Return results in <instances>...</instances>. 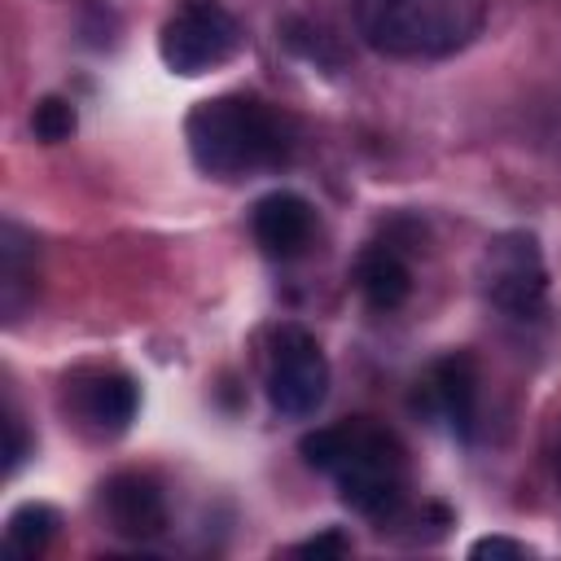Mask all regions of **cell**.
<instances>
[{"mask_svg": "<svg viewBox=\"0 0 561 561\" xmlns=\"http://www.w3.org/2000/svg\"><path fill=\"white\" fill-rule=\"evenodd\" d=\"M188 153L197 171L215 180H241L254 171L285 167L294 153V118L267 105L250 92H224L210 101H197L184 123Z\"/></svg>", "mask_w": 561, "mask_h": 561, "instance_id": "cell-1", "label": "cell"}, {"mask_svg": "<svg viewBox=\"0 0 561 561\" xmlns=\"http://www.w3.org/2000/svg\"><path fill=\"white\" fill-rule=\"evenodd\" d=\"M298 451L316 473H324L337 486L342 504H351L355 513L390 517L403 504V491H408L403 443L373 416L320 425V430L302 434Z\"/></svg>", "mask_w": 561, "mask_h": 561, "instance_id": "cell-2", "label": "cell"}, {"mask_svg": "<svg viewBox=\"0 0 561 561\" xmlns=\"http://www.w3.org/2000/svg\"><path fill=\"white\" fill-rule=\"evenodd\" d=\"M355 35L390 61H438L486 26V0H351Z\"/></svg>", "mask_w": 561, "mask_h": 561, "instance_id": "cell-3", "label": "cell"}, {"mask_svg": "<svg viewBox=\"0 0 561 561\" xmlns=\"http://www.w3.org/2000/svg\"><path fill=\"white\" fill-rule=\"evenodd\" d=\"M241 39H245L241 22L219 0H188L167 18V26L158 35V53H162L167 70L197 79V75L232 61Z\"/></svg>", "mask_w": 561, "mask_h": 561, "instance_id": "cell-4", "label": "cell"}, {"mask_svg": "<svg viewBox=\"0 0 561 561\" xmlns=\"http://www.w3.org/2000/svg\"><path fill=\"white\" fill-rule=\"evenodd\" d=\"M482 294L495 311L508 320H539L548 302V267L539 254V241L530 232H504L486 241L482 263H478Z\"/></svg>", "mask_w": 561, "mask_h": 561, "instance_id": "cell-5", "label": "cell"}, {"mask_svg": "<svg viewBox=\"0 0 561 561\" xmlns=\"http://www.w3.org/2000/svg\"><path fill=\"white\" fill-rule=\"evenodd\" d=\"M324 399H329V359L320 342L298 324L276 329L272 355H267V403L280 416L302 421Z\"/></svg>", "mask_w": 561, "mask_h": 561, "instance_id": "cell-6", "label": "cell"}, {"mask_svg": "<svg viewBox=\"0 0 561 561\" xmlns=\"http://www.w3.org/2000/svg\"><path fill=\"white\" fill-rule=\"evenodd\" d=\"M136 408H140V390L118 368H96V373H83L70 381V412L79 416L83 430H92L101 438L123 434L131 425Z\"/></svg>", "mask_w": 561, "mask_h": 561, "instance_id": "cell-7", "label": "cell"}, {"mask_svg": "<svg viewBox=\"0 0 561 561\" xmlns=\"http://www.w3.org/2000/svg\"><path fill=\"white\" fill-rule=\"evenodd\" d=\"M416 408L438 416L443 425L469 434L473 412H478V368L469 355H443L425 368L416 381Z\"/></svg>", "mask_w": 561, "mask_h": 561, "instance_id": "cell-8", "label": "cell"}, {"mask_svg": "<svg viewBox=\"0 0 561 561\" xmlns=\"http://www.w3.org/2000/svg\"><path fill=\"white\" fill-rule=\"evenodd\" d=\"M250 232H254V241H259V250L267 259H298L311 245L316 210H311L307 197L280 188V193H267V197L254 202Z\"/></svg>", "mask_w": 561, "mask_h": 561, "instance_id": "cell-9", "label": "cell"}, {"mask_svg": "<svg viewBox=\"0 0 561 561\" xmlns=\"http://www.w3.org/2000/svg\"><path fill=\"white\" fill-rule=\"evenodd\" d=\"M101 508L110 517V526L127 539H149L167 526V504L153 478L145 473H118L101 486Z\"/></svg>", "mask_w": 561, "mask_h": 561, "instance_id": "cell-10", "label": "cell"}, {"mask_svg": "<svg viewBox=\"0 0 561 561\" xmlns=\"http://www.w3.org/2000/svg\"><path fill=\"white\" fill-rule=\"evenodd\" d=\"M355 285H359V294H364V302L373 307V311H394V307H403L408 302V294H412V267H408V259L386 241H377V245H368L364 254H359V263H355Z\"/></svg>", "mask_w": 561, "mask_h": 561, "instance_id": "cell-11", "label": "cell"}, {"mask_svg": "<svg viewBox=\"0 0 561 561\" xmlns=\"http://www.w3.org/2000/svg\"><path fill=\"white\" fill-rule=\"evenodd\" d=\"M31 280H35V241L9 219L0 232V302H4L9 320H18V311L31 294Z\"/></svg>", "mask_w": 561, "mask_h": 561, "instance_id": "cell-12", "label": "cell"}, {"mask_svg": "<svg viewBox=\"0 0 561 561\" xmlns=\"http://www.w3.org/2000/svg\"><path fill=\"white\" fill-rule=\"evenodd\" d=\"M53 530H57V513L48 504H22L4 526V548L13 557H35L48 548Z\"/></svg>", "mask_w": 561, "mask_h": 561, "instance_id": "cell-13", "label": "cell"}, {"mask_svg": "<svg viewBox=\"0 0 561 561\" xmlns=\"http://www.w3.org/2000/svg\"><path fill=\"white\" fill-rule=\"evenodd\" d=\"M31 131H35L44 145L66 140V136L75 131V105L61 101V96H44V101L35 105V114H31Z\"/></svg>", "mask_w": 561, "mask_h": 561, "instance_id": "cell-14", "label": "cell"}, {"mask_svg": "<svg viewBox=\"0 0 561 561\" xmlns=\"http://www.w3.org/2000/svg\"><path fill=\"white\" fill-rule=\"evenodd\" d=\"M522 552H526V543H513V539H500V535L478 539V543L469 548V557H522Z\"/></svg>", "mask_w": 561, "mask_h": 561, "instance_id": "cell-15", "label": "cell"}, {"mask_svg": "<svg viewBox=\"0 0 561 561\" xmlns=\"http://www.w3.org/2000/svg\"><path fill=\"white\" fill-rule=\"evenodd\" d=\"M351 543L337 535V530H324L320 539H307V543H298V552H311V557H329V552H346Z\"/></svg>", "mask_w": 561, "mask_h": 561, "instance_id": "cell-16", "label": "cell"}, {"mask_svg": "<svg viewBox=\"0 0 561 561\" xmlns=\"http://www.w3.org/2000/svg\"><path fill=\"white\" fill-rule=\"evenodd\" d=\"M22 451H26V443H22V421L9 416V469L22 460Z\"/></svg>", "mask_w": 561, "mask_h": 561, "instance_id": "cell-17", "label": "cell"}, {"mask_svg": "<svg viewBox=\"0 0 561 561\" xmlns=\"http://www.w3.org/2000/svg\"><path fill=\"white\" fill-rule=\"evenodd\" d=\"M557 486H561V443H557Z\"/></svg>", "mask_w": 561, "mask_h": 561, "instance_id": "cell-18", "label": "cell"}]
</instances>
